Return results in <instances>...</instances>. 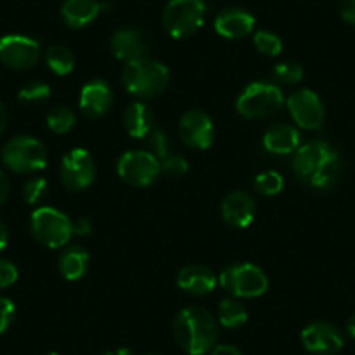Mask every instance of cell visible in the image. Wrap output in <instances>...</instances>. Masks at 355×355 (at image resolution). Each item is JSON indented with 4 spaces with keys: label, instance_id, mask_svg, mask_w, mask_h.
Returning a JSON list of instances; mask_svg holds the SVG:
<instances>
[{
    "label": "cell",
    "instance_id": "6da1fadb",
    "mask_svg": "<svg viewBox=\"0 0 355 355\" xmlns=\"http://www.w3.org/2000/svg\"><path fill=\"white\" fill-rule=\"evenodd\" d=\"M218 322L200 306L183 309L174 319V336L178 345L190 355H204L216 345Z\"/></svg>",
    "mask_w": 355,
    "mask_h": 355
},
{
    "label": "cell",
    "instance_id": "7a4b0ae2",
    "mask_svg": "<svg viewBox=\"0 0 355 355\" xmlns=\"http://www.w3.org/2000/svg\"><path fill=\"white\" fill-rule=\"evenodd\" d=\"M169 78L171 75L166 64L148 58L129 61L122 70V84L125 91L143 100L162 94L169 84Z\"/></svg>",
    "mask_w": 355,
    "mask_h": 355
},
{
    "label": "cell",
    "instance_id": "3957f363",
    "mask_svg": "<svg viewBox=\"0 0 355 355\" xmlns=\"http://www.w3.org/2000/svg\"><path fill=\"white\" fill-rule=\"evenodd\" d=\"M284 105V94L270 82H252L241 93L237 112L245 119H265L277 114Z\"/></svg>",
    "mask_w": 355,
    "mask_h": 355
},
{
    "label": "cell",
    "instance_id": "277c9868",
    "mask_svg": "<svg viewBox=\"0 0 355 355\" xmlns=\"http://www.w3.org/2000/svg\"><path fill=\"white\" fill-rule=\"evenodd\" d=\"M204 0H169L162 15L164 26L173 39L193 35L204 25Z\"/></svg>",
    "mask_w": 355,
    "mask_h": 355
},
{
    "label": "cell",
    "instance_id": "5b68a950",
    "mask_svg": "<svg viewBox=\"0 0 355 355\" xmlns=\"http://www.w3.org/2000/svg\"><path fill=\"white\" fill-rule=\"evenodd\" d=\"M30 230L39 244L49 249L63 248L73 235L70 218L54 207H39L33 211Z\"/></svg>",
    "mask_w": 355,
    "mask_h": 355
},
{
    "label": "cell",
    "instance_id": "8992f818",
    "mask_svg": "<svg viewBox=\"0 0 355 355\" xmlns=\"http://www.w3.org/2000/svg\"><path fill=\"white\" fill-rule=\"evenodd\" d=\"M220 286L235 298H259L268 289V279L259 266L237 263L221 272Z\"/></svg>",
    "mask_w": 355,
    "mask_h": 355
},
{
    "label": "cell",
    "instance_id": "52a82bcc",
    "mask_svg": "<svg viewBox=\"0 0 355 355\" xmlns=\"http://www.w3.org/2000/svg\"><path fill=\"white\" fill-rule=\"evenodd\" d=\"M2 160L15 173L32 174L46 167L47 150L39 139L30 136H16L4 145Z\"/></svg>",
    "mask_w": 355,
    "mask_h": 355
},
{
    "label": "cell",
    "instance_id": "ba28073f",
    "mask_svg": "<svg viewBox=\"0 0 355 355\" xmlns=\"http://www.w3.org/2000/svg\"><path fill=\"white\" fill-rule=\"evenodd\" d=\"M117 173L122 182L143 189L155 183L162 169H160V160L148 150H129L119 159Z\"/></svg>",
    "mask_w": 355,
    "mask_h": 355
},
{
    "label": "cell",
    "instance_id": "9c48e42d",
    "mask_svg": "<svg viewBox=\"0 0 355 355\" xmlns=\"http://www.w3.org/2000/svg\"><path fill=\"white\" fill-rule=\"evenodd\" d=\"M60 176L63 185L71 192H80L91 187L96 176V164L84 148H73L61 160Z\"/></svg>",
    "mask_w": 355,
    "mask_h": 355
},
{
    "label": "cell",
    "instance_id": "30bf717a",
    "mask_svg": "<svg viewBox=\"0 0 355 355\" xmlns=\"http://www.w3.org/2000/svg\"><path fill=\"white\" fill-rule=\"evenodd\" d=\"M286 105H288L289 114H291L293 121L296 122L298 128L306 129V131H315L324 124V119H326L324 105L320 98L310 89H300V91L293 93L286 101Z\"/></svg>",
    "mask_w": 355,
    "mask_h": 355
},
{
    "label": "cell",
    "instance_id": "8fae6325",
    "mask_svg": "<svg viewBox=\"0 0 355 355\" xmlns=\"http://www.w3.org/2000/svg\"><path fill=\"white\" fill-rule=\"evenodd\" d=\"M40 58L37 40L25 35H6L0 39V61L12 70H30Z\"/></svg>",
    "mask_w": 355,
    "mask_h": 355
},
{
    "label": "cell",
    "instance_id": "7c38bea8",
    "mask_svg": "<svg viewBox=\"0 0 355 355\" xmlns=\"http://www.w3.org/2000/svg\"><path fill=\"white\" fill-rule=\"evenodd\" d=\"M338 157L336 150L324 141H309L300 145L293 155V173L298 180L309 183L313 174L326 162Z\"/></svg>",
    "mask_w": 355,
    "mask_h": 355
},
{
    "label": "cell",
    "instance_id": "4fadbf2b",
    "mask_svg": "<svg viewBox=\"0 0 355 355\" xmlns=\"http://www.w3.org/2000/svg\"><path fill=\"white\" fill-rule=\"evenodd\" d=\"M178 132L183 143L197 150H207L214 141V124L202 110H189L182 115Z\"/></svg>",
    "mask_w": 355,
    "mask_h": 355
},
{
    "label": "cell",
    "instance_id": "5bb4252c",
    "mask_svg": "<svg viewBox=\"0 0 355 355\" xmlns=\"http://www.w3.org/2000/svg\"><path fill=\"white\" fill-rule=\"evenodd\" d=\"M303 347L317 355H334L343 348L340 329L329 322H313L302 331Z\"/></svg>",
    "mask_w": 355,
    "mask_h": 355
},
{
    "label": "cell",
    "instance_id": "9a60e30c",
    "mask_svg": "<svg viewBox=\"0 0 355 355\" xmlns=\"http://www.w3.org/2000/svg\"><path fill=\"white\" fill-rule=\"evenodd\" d=\"M112 101H114V94H112L110 85L101 78H96L82 87L78 105L85 117L101 119L112 108Z\"/></svg>",
    "mask_w": 355,
    "mask_h": 355
},
{
    "label": "cell",
    "instance_id": "2e32d148",
    "mask_svg": "<svg viewBox=\"0 0 355 355\" xmlns=\"http://www.w3.org/2000/svg\"><path fill=\"white\" fill-rule=\"evenodd\" d=\"M254 200L242 190L228 193L221 204V216H223L225 223L234 228H248L254 220Z\"/></svg>",
    "mask_w": 355,
    "mask_h": 355
},
{
    "label": "cell",
    "instance_id": "e0dca14e",
    "mask_svg": "<svg viewBox=\"0 0 355 355\" xmlns=\"http://www.w3.org/2000/svg\"><path fill=\"white\" fill-rule=\"evenodd\" d=\"M256 19L251 12L239 8L223 9L214 19V30L225 39H242L254 30Z\"/></svg>",
    "mask_w": 355,
    "mask_h": 355
},
{
    "label": "cell",
    "instance_id": "ac0fdd59",
    "mask_svg": "<svg viewBox=\"0 0 355 355\" xmlns=\"http://www.w3.org/2000/svg\"><path fill=\"white\" fill-rule=\"evenodd\" d=\"M112 53L117 60L125 61H135L139 58H145L146 54V37L143 35L141 30L138 28H121L114 33L112 37Z\"/></svg>",
    "mask_w": 355,
    "mask_h": 355
},
{
    "label": "cell",
    "instance_id": "d6986e66",
    "mask_svg": "<svg viewBox=\"0 0 355 355\" xmlns=\"http://www.w3.org/2000/svg\"><path fill=\"white\" fill-rule=\"evenodd\" d=\"M218 277L202 265H189L178 274V286L192 296H206L216 289Z\"/></svg>",
    "mask_w": 355,
    "mask_h": 355
},
{
    "label": "cell",
    "instance_id": "ffe728a7",
    "mask_svg": "<svg viewBox=\"0 0 355 355\" xmlns=\"http://www.w3.org/2000/svg\"><path fill=\"white\" fill-rule=\"evenodd\" d=\"M103 8L98 0H64L61 6V19L70 28H84L100 16Z\"/></svg>",
    "mask_w": 355,
    "mask_h": 355
},
{
    "label": "cell",
    "instance_id": "44dd1931",
    "mask_svg": "<svg viewBox=\"0 0 355 355\" xmlns=\"http://www.w3.org/2000/svg\"><path fill=\"white\" fill-rule=\"evenodd\" d=\"M302 145V136L296 128L289 124H277L266 131L263 138V146L266 152L275 155H289L295 153Z\"/></svg>",
    "mask_w": 355,
    "mask_h": 355
},
{
    "label": "cell",
    "instance_id": "7402d4cb",
    "mask_svg": "<svg viewBox=\"0 0 355 355\" xmlns=\"http://www.w3.org/2000/svg\"><path fill=\"white\" fill-rule=\"evenodd\" d=\"M124 128L131 138L143 139L155 129V115L145 103L136 101L125 108Z\"/></svg>",
    "mask_w": 355,
    "mask_h": 355
},
{
    "label": "cell",
    "instance_id": "603a6c76",
    "mask_svg": "<svg viewBox=\"0 0 355 355\" xmlns=\"http://www.w3.org/2000/svg\"><path fill=\"white\" fill-rule=\"evenodd\" d=\"M89 266V254L80 245H71L64 249L60 258V272L67 281H80Z\"/></svg>",
    "mask_w": 355,
    "mask_h": 355
},
{
    "label": "cell",
    "instance_id": "cb8c5ba5",
    "mask_svg": "<svg viewBox=\"0 0 355 355\" xmlns=\"http://www.w3.org/2000/svg\"><path fill=\"white\" fill-rule=\"evenodd\" d=\"M248 309L242 303L235 302V300L227 298L218 306V319H220V324L223 327H228V329L242 327L248 322Z\"/></svg>",
    "mask_w": 355,
    "mask_h": 355
},
{
    "label": "cell",
    "instance_id": "d4e9b609",
    "mask_svg": "<svg viewBox=\"0 0 355 355\" xmlns=\"http://www.w3.org/2000/svg\"><path fill=\"white\" fill-rule=\"evenodd\" d=\"M47 67L60 77L71 73L75 68V58L71 51L64 46H51L46 53Z\"/></svg>",
    "mask_w": 355,
    "mask_h": 355
},
{
    "label": "cell",
    "instance_id": "484cf974",
    "mask_svg": "<svg viewBox=\"0 0 355 355\" xmlns=\"http://www.w3.org/2000/svg\"><path fill=\"white\" fill-rule=\"evenodd\" d=\"M77 117L73 112L67 107H58L47 114V128L54 132V135H67L73 129Z\"/></svg>",
    "mask_w": 355,
    "mask_h": 355
},
{
    "label": "cell",
    "instance_id": "4316f807",
    "mask_svg": "<svg viewBox=\"0 0 355 355\" xmlns=\"http://www.w3.org/2000/svg\"><path fill=\"white\" fill-rule=\"evenodd\" d=\"M338 174H340V160H338V157H334L313 174L309 185L317 190H327L336 183Z\"/></svg>",
    "mask_w": 355,
    "mask_h": 355
},
{
    "label": "cell",
    "instance_id": "83f0119b",
    "mask_svg": "<svg viewBox=\"0 0 355 355\" xmlns=\"http://www.w3.org/2000/svg\"><path fill=\"white\" fill-rule=\"evenodd\" d=\"M254 189L266 197L277 196L284 189V178L275 171H265L254 180Z\"/></svg>",
    "mask_w": 355,
    "mask_h": 355
},
{
    "label": "cell",
    "instance_id": "f1b7e54d",
    "mask_svg": "<svg viewBox=\"0 0 355 355\" xmlns=\"http://www.w3.org/2000/svg\"><path fill=\"white\" fill-rule=\"evenodd\" d=\"M51 96V87L46 82H30L25 87H21V91L18 93L19 101L23 103H42V101L49 100Z\"/></svg>",
    "mask_w": 355,
    "mask_h": 355
},
{
    "label": "cell",
    "instance_id": "f546056e",
    "mask_svg": "<svg viewBox=\"0 0 355 355\" xmlns=\"http://www.w3.org/2000/svg\"><path fill=\"white\" fill-rule=\"evenodd\" d=\"M254 47L265 56H279L282 53V40L275 33L261 30L254 35Z\"/></svg>",
    "mask_w": 355,
    "mask_h": 355
},
{
    "label": "cell",
    "instance_id": "4dcf8cb0",
    "mask_svg": "<svg viewBox=\"0 0 355 355\" xmlns=\"http://www.w3.org/2000/svg\"><path fill=\"white\" fill-rule=\"evenodd\" d=\"M274 78L286 85L298 84L303 78L302 64L296 63V61H284V63H279L277 67L274 68Z\"/></svg>",
    "mask_w": 355,
    "mask_h": 355
},
{
    "label": "cell",
    "instance_id": "1f68e13d",
    "mask_svg": "<svg viewBox=\"0 0 355 355\" xmlns=\"http://www.w3.org/2000/svg\"><path fill=\"white\" fill-rule=\"evenodd\" d=\"M146 143H148V152L152 153V155H155L159 160H164L166 157L171 155V143L164 131L153 129V131L146 136Z\"/></svg>",
    "mask_w": 355,
    "mask_h": 355
},
{
    "label": "cell",
    "instance_id": "d6a6232c",
    "mask_svg": "<svg viewBox=\"0 0 355 355\" xmlns=\"http://www.w3.org/2000/svg\"><path fill=\"white\" fill-rule=\"evenodd\" d=\"M160 169L164 171V174H167L169 178H182L189 173V162L187 159L180 155L166 157L164 160H160Z\"/></svg>",
    "mask_w": 355,
    "mask_h": 355
},
{
    "label": "cell",
    "instance_id": "836d02e7",
    "mask_svg": "<svg viewBox=\"0 0 355 355\" xmlns=\"http://www.w3.org/2000/svg\"><path fill=\"white\" fill-rule=\"evenodd\" d=\"M46 190H47V182L44 180V178H32V180H28V182L25 183L23 197H25V200L30 204V206H33V204H37L40 199H42Z\"/></svg>",
    "mask_w": 355,
    "mask_h": 355
},
{
    "label": "cell",
    "instance_id": "e575fe53",
    "mask_svg": "<svg viewBox=\"0 0 355 355\" xmlns=\"http://www.w3.org/2000/svg\"><path fill=\"white\" fill-rule=\"evenodd\" d=\"M15 303L6 298V296H0V334H4L11 327L12 320H15Z\"/></svg>",
    "mask_w": 355,
    "mask_h": 355
},
{
    "label": "cell",
    "instance_id": "d590c367",
    "mask_svg": "<svg viewBox=\"0 0 355 355\" xmlns=\"http://www.w3.org/2000/svg\"><path fill=\"white\" fill-rule=\"evenodd\" d=\"M18 281V268L9 259H0V288H9Z\"/></svg>",
    "mask_w": 355,
    "mask_h": 355
},
{
    "label": "cell",
    "instance_id": "8d00e7d4",
    "mask_svg": "<svg viewBox=\"0 0 355 355\" xmlns=\"http://www.w3.org/2000/svg\"><path fill=\"white\" fill-rule=\"evenodd\" d=\"M71 232L75 235H80V237H85L93 232V223L89 218H77L75 221H71Z\"/></svg>",
    "mask_w": 355,
    "mask_h": 355
},
{
    "label": "cell",
    "instance_id": "74e56055",
    "mask_svg": "<svg viewBox=\"0 0 355 355\" xmlns=\"http://www.w3.org/2000/svg\"><path fill=\"white\" fill-rule=\"evenodd\" d=\"M341 18L350 25H355V0H343L341 2Z\"/></svg>",
    "mask_w": 355,
    "mask_h": 355
},
{
    "label": "cell",
    "instance_id": "f35d334b",
    "mask_svg": "<svg viewBox=\"0 0 355 355\" xmlns=\"http://www.w3.org/2000/svg\"><path fill=\"white\" fill-rule=\"evenodd\" d=\"M9 192H11V185H9V178L6 176V173L0 169V206L8 200Z\"/></svg>",
    "mask_w": 355,
    "mask_h": 355
},
{
    "label": "cell",
    "instance_id": "ab89813d",
    "mask_svg": "<svg viewBox=\"0 0 355 355\" xmlns=\"http://www.w3.org/2000/svg\"><path fill=\"white\" fill-rule=\"evenodd\" d=\"M213 355H242V354L237 350V348L232 347V345H214Z\"/></svg>",
    "mask_w": 355,
    "mask_h": 355
},
{
    "label": "cell",
    "instance_id": "60d3db41",
    "mask_svg": "<svg viewBox=\"0 0 355 355\" xmlns=\"http://www.w3.org/2000/svg\"><path fill=\"white\" fill-rule=\"evenodd\" d=\"M8 241H9V234H8V227H6V223L2 220H0V251L8 245Z\"/></svg>",
    "mask_w": 355,
    "mask_h": 355
},
{
    "label": "cell",
    "instance_id": "b9f144b4",
    "mask_svg": "<svg viewBox=\"0 0 355 355\" xmlns=\"http://www.w3.org/2000/svg\"><path fill=\"white\" fill-rule=\"evenodd\" d=\"M8 121H9L8 110H6L4 105L0 103V132L4 131L6 128H8Z\"/></svg>",
    "mask_w": 355,
    "mask_h": 355
},
{
    "label": "cell",
    "instance_id": "7bdbcfd3",
    "mask_svg": "<svg viewBox=\"0 0 355 355\" xmlns=\"http://www.w3.org/2000/svg\"><path fill=\"white\" fill-rule=\"evenodd\" d=\"M347 331H348V334H350V336L355 340V313L350 317V319H348V322H347Z\"/></svg>",
    "mask_w": 355,
    "mask_h": 355
},
{
    "label": "cell",
    "instance_id": "ee69618b",
    "mask_svg": "<svg viewBox=\"0 0 355 355\" xmlns=\"http://www.w3.org/2000/svg\"><path fill=\"white\" fill-rule=\"evenodd\" d=\"M103 355H132V352L129 350V348H119V350L107 352V354H103Z\"/></svg>",
    "mask_w": 355,
    "mask_h": 355
},
{
    "label": "cell",
    "instance_id": "f6af8a7d",
    "mask_svg": "<svg viewBox=\"0 0 355 355\" xmlns=\"http://www.w3.org/2000/svg\"><path fill=\"white\" fill-rule=\"evenodd\" d=\"M47 355H60V354H47Z\"/></svg>",
    "mask_w": 355,
    "mask_h": 355
}]
</instances>
